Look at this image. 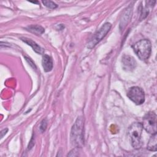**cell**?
<instances>
[{"instance_id":"1","label":"cell","mask_w":157,"mask_h":157,"mask_svg":"<svg viewBox=\"0 0 157 157\" xmlns=\"http://www.w3.org/2000/svg\"><path fill=\"white\" fill-rule=\"evenodd\" d=\"M83 128L84 120L82 117H78L73 124L71 131V142L75 147L80 148L84 144Z\"/></svg>"},{"instance_id":"2","label":"cell","mask_w":157,"mask_h":157,"mask_svg":"<svg viewBox=\"0 0 157 157\" xmlns=\"http://www.w3.org/2000/svg\"><path fill=\"white\" fill-rule=\"evenodd\" d=\"M142 129V123L139 122L133 123L129 128L128 135L130 138L131 145L135 149H139L142 147V142L141 136Z\"/></svg>"},{"instance_id":"3","label":"cell","mask_w":157,"mask_h":157,"mask_svg":"<svg viewBox=\"0 0 157 157\" xmlns=\"http://www.w3.org/2000/svg\"><path fill=\"white\" fill-rule=\"evenodd\" d=\"M134 52L141 60L148 59L151 52V44L148 39H141L132 46Z\"/></svg>"},{"instance_id":"4","label":"cell","mask_w":157,"mask_h":157,"mask_svg":"<svg viewBox=\"0 0 157 157\" xmlns=\"http://www.w3.org/2000/svg\"><path fill=\"white\" fill-rule=\"evenodd\" d=\"M143 128L151 134L156 133V115L154 112H149L145 114L142 123Z\"/></svg>"},{"instance_id":"5","label":"cell","mask_w":157,"mask_h":157,"mask_svg":"<svg viewBox=\"0 0 157 157\" xmlns=\"http://www.w3.org/2000/svg\"><path fill=\"white\" fill-rule=\"evenodd\" d=\"M111 24L110 23H104L101 28L95 33L91 40L88 42L87 47L88 48H93L98 43H99L109 33L111 28Z\"/></svg>"},{"instance_id":"6","label":"cell","mask_w":157,"mask_h":157,"mask_svg":"<svg viewBox=\"0 0 157 157\" xmlns=\"http://www.w3.org/2000/svg\"><path fill=\"white\" fill-rule=\"evenodd\" d=\"M127 96L132 102L137 105H140L145 101L144 91L139 86L131 87L127 93Z\"/></svg>"},{"instance_id":"7","label":"cell","mask_w":157,"mask_h":157,"mask_svg":"<svg viewBox=\"0 0 157 157\" xmlns=\"http://www.w3.org/2000/svg\"><path fill=\"white\" fill-rule=\"evenodd\" d=\"M132 7L133 6H132V4H130V6H129L124 10V13L121 16L120 23V29L121 31L123 30L126 28L131 20L132 14Z\"/></svg>"},{"instance_id":"8","label":"cell","mask_w":157,"mask_h":157,"mask_svg":"<svg viewBox=\"0 0 157 157\" xmlns=\"http://www.w3.org/2000/svg\"><path fill=\"white\" fill-rule=\"evenodd\" d=\"M122 64L124 70L132 71L136 67V61L131 56L124 55L122 57Z\"/></svg>"},{"instance_id":"9","label":"cell","mask_w":157,"mask_h":157,"mask_svg":"<svg viewBox=\"0 0 157 157\" xmlns=\"http://www.w3.org/2000/svg\"><path fill=\"white\" fill-rule=\"evenodd\" d=\"M42 64L44 70L45 72H50L53 69L52 58L48 55H44L42 59Z\"/></svg>"},{"instance_id":"10","label":"cell","mask_w":157,"mask_h":157,"mask_svg":"<svg viewBox=\"0 0 157 157\" xmlns=\"http://www.w3.org/2000/svg\"><path fill=\"white\" fill-rule=\"evenodd\" d=\"M21 40H23L26 44L30 45L33 48V50L35 52H36L37 53L42 54L44 53V49L40 46H39L36 42H35L34 41H33L31 39H28V38H26V37H21Z\"/></svg>"},{"instance_id":"11","label":"cell","mask_w":157,"mask_h":157,"mask_svg":"<svg viewBox=\"0 0 157 157\" xmlns=\"http://www.w3.org/2000/svg\"><path fill=\"white\" fill-rule=\"evenodd\" d=\"M147 149L150 151H156L157 150V136L156 133L152 134L151 136L148 144H147Z\"/></svg>"},{"instance_id":"12","label":"cell","mask_w":157,"mask_h":157,"mask_svg":"<svg viewBox=\"0 0 157 157\" xmlns=\"http://www.w3.org/2000/svg\"><path fill=\"white\" fill-rule=\"evenodd\" d=\"M26 29L28 31L36 34H42L45 31L44 28L43 27L37 25H30L26 28Z\"/></svg>"},{"instance_id":"13","label":"cell","mask_w":157,"mask_h":157,"mask_svg":"<svg viewBox=\"0 0 157 157\" xmlns=\"http://www.w3.org/2000/svg\"><path fill=\"white\" fill-rule=\"evenodd\" d=\"M42 3L46 7L50 9H55L57 7V4L51 1H42Z\"/></svg>"},{"instance_id":"14","label":"cell","mask_w":157,"mask_h":157,"mask_svg":"<svg viewBox=\"0 0 157 157\" xmlns=\"http://www.w3.org/2000/svg\"><path fill=\"white\" fill-rule=\"evenodd\" d=\"M47 121L46 119H44L42 121V122L40 123V127H39V129H40V131L43 132L44 131H45L46 128H47Z\"/></svg>"},{"instance_id":"15","label":"cell","mask_w":157,"mask_h":157,"mask_svg":"<svg viewBox=\"0 0 157 157\" xmlns=\"http://www.w3.org/2000/svg\"><path fill=\"white\" fill-rule=\"evenodd\" d=\"M7 131H8V129H4L3 130H2L1 131V138H2L3 137V136L7 133Z\"/></svg>"}]
</instances>
